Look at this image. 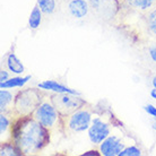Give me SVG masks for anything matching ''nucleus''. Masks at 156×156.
<instances>
[{"label": "nucleus", "instance_id": "8", "mask_svg": "<svg viewBox=\"0 0 156 156\" xmlns=\"http://www.w3.org/2000/svg\"><path fill=\"white\" fill-rule=\"evenodd\" d=\"M156 4V0H121V6L131 12H147Z\"/></svg>", "mask_w": 156, "mask_h": 156}, {"label": "nucleus", "instance_id": "4", "mask_svg": "<svg viewBox=\"0 0 156 156\" xmlns=\"http://www.w3.org/2000/svg\"><path fill=\"white\" fill-rule=\"evenodd\" d=\"M32 117L34 118L36 121H39L42 126H44L45 128L49 130H53L55 128L59 127L60 128V121H61V117L57 109L55 108L53 103L51 101V96L49 100L44 98V101L41 103V105L34 111V113Z\"/></svg>", "mask_w": 156, "mask_h": 156}, {"label": "nucleus", "instance_id": "23", "mask_svg": "<svg viewBox=\"0 0 156 156\" xmlns=\"http://www.w3.org/2000/svg\"><path fill=\"white\" fill-rule=\"evenodd\" d=\"M152 83H153V86H154V88H156V76H154Z\"/></svg>", "mask_w": 156, "mask_h": 156}, {"label": "nucleus", "instance_id": "17", "mask_svg": "<svg viewBox=\"0 0 156 156\" xmlns=\"http://www.w3.org/2000/svg\"><path fill=\"white\" fill-rule=\"evenodd\" d=\"M37 6L41 8L43 14L51 15L57 9V2L55 0H37Z\"/></svg>", "mask_w": 156, "mask_h": 156}, {"label": "nucleus", "instance_id": "18", "mask_svg": "<svg viewBox=\"0 0 156 156\" xmlns=\"http://www.w3.org/2000/svg\"><path fill=\"white\" fill-rule=\"evenodd\" d=\"M140 154H141L140 149H138L137 147H135V146H131V147H129V148L123 149V151L120 153L119 156H139Z\"/></svg>", "mask_w": 156, "mask_h": 156}, {"label": "nucleus", "instance_id": "24", "mask_svg": "<svg viewBox=\"0 0 156 156\" xmlns=\"http://www.w3.org/2000/svg\"><path fill=\"white\" fill-rule=\"evenodd\" d=\"M153 128L156 130V117H154V120H153Z\"/></svg>", "mask_w": 156, "mask_h": 156}, {"label": "nucleus", "instance_id": "20", "mask_svg": "<svg viewBox=\"0 0 156 156\" xmlns=\"http://www.w3.org/2000/svg\"><path fill=\"white\" fill-rule=\"evenodd\" d=\"M144 109L148 114H151V115H153V117H156V108L155 106H153L152 104H148V105L144 106Z\"/></svg>", "mask_w": 156, "mask_h": 156}, {"label": "nucleus", "instance_id": "21", "mask_svg": "<svg viewBox=\"0 0 156 156\" xmlns=\"http://www.w3.org/2000/svg\"><path fill=\"white\" fill-rule=\"evenodd\" d=\"M8 79V73L6 70H1V73H0V80H1V83H4L6 82Z\"/></svg>", "mask_w": 156, "mask_h": 156}, {"label": "nucleus", "instance_id": "14", "mask_svg": "<svg viewBox=\"0 0 156 156\" xmlns=\"http://www.w3.org/2000/svg\"><path fill=\"white\" fill-rule=\"evenodd\" d=\"M145 23H146V27L149 34L156 36V8L149 10L145 15Z\"/></svg>", "mask_w": 156, "mask_h": 156}, {"label": "nucleus", "instance_id": "9", "mask_svg": "<svg viewBox=\"0 0 156 156\" xmlns=\"http://www.w3.org/2000/svg\"><path fill=\"white\" fill-rule=\"evenodd\" d=\"M17 94V93H16ZM16 94L8 92L6 90H1L0 92V108H1V113L12 114V109H14V102H15Z\"/></svg>", "mask_w": 156, "mask_h": 156}, {"label": "nucleus", "instance_id": "12", "mask_svg": "<svg viewBox=\"0 0 156 156\" xmlns=\"http://www.w3.org/2000/svg\"><path fill=\"white\" fill-rule=\"evenodd\" d=\"M39 88H42V90H53V92H57V93H71V94H78L77 92L68 88L66 86L60 85L55 80H45L43 83H40L39 84Z\"/></svg>", "mask_w": 156, "mask_h": 156}, {"label": "nucleus", "instance_id": "2", "mask_svg": "<svg viewBox=\"0 0 156 156\" xmlns=\"http://www.w3.org/2000/svg\"><path fill=\"white\" fill-rule=\"evenodd\" d=\"M45 94L42 90L36 88H27V90L17 92L14 102L12 115L17 118L32 117L41 103L45 98Z\"/></svg>", "mask_w": 156, "mask_h": 156}, {"label": "nucleus", "instance_id": "16", "mask_svg": "<svg viewBox=\"0 0 156 156\" xmlns=\"http://www.w3.org/2000/svg\"><path fill=\"white\" fill-rule=\"evenodd\" d=\"M42 22V10H41V8L36 5L34 9H33V12H32L31 16H30V20H28V25H30V27L33 28V30H35L40 26V24Z\"/></svg>", "mask_w": 156, "mask_h": 156}, {"label": "nucleus", "instance_id": "13", "mask_svg": "<svg viewBox=\"0 0 156 156\" xmlns=\"http://www.w3.org/2000/svg\"><path fill=\"white\" fill-rule=\"evenodd\" d=\"M7 67L8 69L15 74H23L24 73V66L20 62V60L16 57L14 53H10L7 58Z\"/></svg>", "mask_w": 156, "mask_h": 156}, {"label": "nucleus", "instance_id": "6", "mask_svg": "<svg viewBox=\"0 0 156 156\" xmlns=\"http://www.w3.org/2000/svg\"><path fill=\"white\" fill-rule=\"evenodd\" d=\"M110 131L111 128L109 122L103 120L102 118L96 117L92 120V123L88 128V136L93 144L98 145L109 137Z\"/></svg>", "mask_w": 156, "mask_h": 156}, {"label": "nucleus", "instance_id": "19", "mask_svg": "<svg viewBox=\"0 0 156 156\" xmlns=\"http://www.w3.org/2000/svg\"><path fill=\"white\" fill-rule=\"evenodd\" d=\"M148 55L154 62H156V42L151 44L148 48Z\"/></svg>", "mask_w": 156, "mask_h": 156}, {"label": "nucleus", "instance_id": "22", "mask_svg": "<svg viewBox=\"0 0 156 156\" xmlns=\"http://www.w3.org/2000/svg\"><path fill=\"white\" fill-rule=\"evenodd\" d=\"M151 95H152V98H154L156 100V88L152 90V92H151Z\"/></svg>", "mask_w": 156, "mask_h": 156}, {"label": "nucleus", "instance_id": "5", "mask_svg": "<svg viewBox=\"0 0 156 156\" xmlns=\"http://www.w3.org/2000/svg\"><path fill=\"white\" fill-rule=\"evenodd\" d=\"M76 95L77 94L71 93H57L51 95V101L59 112L60 117H67L87 104L85 100L78 98Z\"/></svg>", "mask_w": 156, "mask_h": 156}, {"label": "nucleus", "instance_id": "10", "mask_svg": "<svg viewBox=\"0 0 156 156\" xmlns=\"http://www.w3.org/2000/svg\"><path fill=\"white\" fill-rule=\"evenodd\" d=\"M68 8L71 15L76 18H83L88 12V4L86 0H71Z\"/></svg>", "mask_w": 156, "mask_h": 156}, {"label": "nucleus", "instance_id": "3", "mask_svg": "<svg viewBox=\"0 0 156 156\" xmlns=\"http://www.w3.org/2000/svg\"><path fill=\"white\" fill-rule=\"evenodd\" d=\"M92 108L90 104H85L80 109L76 110L71 114L67 117H61L60 121V130L63 133L74 135L77 133H82L90 128L92 123Z\"/></svg>", "mask_w": 156, "mask_h": 156}, {"label": "nucleus", "instance_id": "7", "mask_svg": "<svg viewBox=\"0 0 156 156\" xmlns=\"http://www.w3.org/2000/svg\"><path fill=\"white\" fill-rule=\"evenodd\" d=\"M123 147H125V144L117 136L108 137L100 144L101 154L105 156L120 155V153L123 151Z\"/></svg>", "mask_w": 156, "mask_h": 156}, {"label": "nucleus", "instance_id": "15", "mask_svg": "<svg viewBox=\"0 0 156 156\" xmlns=\"http://www.w3.org/2000/svg\"><path fill=\"white\" fill-rule=\"evenodd\" d=\"M31 79V76H26V77H16L12 78L9 80H6V82L1 83L0 84V87L1 88H12V87H22L24 84H26Z\"/></svg>", "mask_w": 156, "mask_h": 156}, {"label": "nucleus", "instance_id": "11", "mask_svg": "<svg viewBox=\"0 0 156 156\" xmlns=\"http://www.w3.org/2000/svg\"><path fill=\"white\" fill-rule=\"evenodd\" d=\"M10 114L1 113L0 115V133H1V143L12 141V123L9 120Z\"/></svg>", "mask_w": 156, "mask_h": 156}, {"label": "nucleus", "instance_id": "1", "mask_svg": "<svg viewBox=\"0 0 156 156\" xmlns=\"http://www.w3.org/2000/svg\"><path fill=\"white\" fill-rule=\"evenodd\" d=\"M51 130L33 117L17 118L12 123V141L20 155H34L50 143Z\"/></svg>", "mask_w": 156, "mask_h": 156}]
</instances>
